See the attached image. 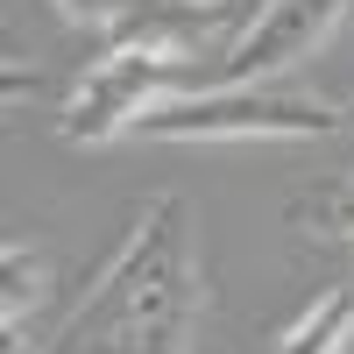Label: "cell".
Masks as SVG:
<instances>
[{"label": "cell", "instance_id": "ba28073f", "mask_svg": "<svg viewBox=\"0 0 354 354\" xmlns=\"http://www.w3.org/2000/svg\"><path fill=\"white\" fill-rule=\"evenodd\" d=\"M290 220H305V227H319V234H333V241H354V177H340V185L298 198V205H290Z\"/></svg>", "mask_w": 354, "mask_h": 354}, {"label": "cell", "instance_id": "7a4b0ae2", "mask_svg": "<svg viewBox=\"0 0 354 354\" xmlns=\"http://www.w3.org/2000/svg\"><path fill=\"white\" fill-rule=\"evenodd\" d=\"M135 128L149 142H305L333 135L340 106H319L305 93H270V85H213V93L156 100Z\"/></svg>", "mask_w": 354, "mask_h": 354}, {"label": "cell", "instance_id": "8992f818", "mask_svg": "<svg viewBox=\"0 0 354 354\" xmlns=\"http://www.w3.org/2000/svg\"><path fill=\"white\" fill-rule=\"evenodd\" d=\"M347 340H354V290H326V298L277 340V354H347Z\"/></svg>", "mask_w": 354, "mask_h": 354}, {"label": "cell", "instance_id": "52a82bcc", "mask_svg": "<svg viewBox=\"0 0 354 354\" xmlns=\"http://www.w3.org/2000/svg\"><path fill=\"white\" fill-rule=\"evenodd\" d=\"M0 277H8V290H0V312H8V333H21V319L36 312L50 298V262L28 255L21 241H8V255H0Z\"/></svg>", "mask_w": 354, "mask_h": 354}, {"label": "cell", "instance_id": "277c9868", "mask_svg": "<svg viewBox=\"0 0 354 354\" xmlns=\"http://www.w3.org/2000/svg\"><path fill=\"white\" fill-rule=\"evenodd\" d=\"M347 8H354V0H270V8L234 36V50H227V85H255V78H270V71H283V64H305V57L340 28Z\"/></svg>", "mask_w": 354, "mask_h": 354}, {"label": "cell", "instance_id": "30bf717a", "mask_svg": "<svg viewBox=\"0 0 354 354\" xmlns=\"http://www.w3.org/2000/svg\"><path fill=\"white\" fill-rule=\"evenodd\" d=\"M340 121H354V100H347V106H340Z\"/></svg>", "mask_w": 354, "mask_h": 354}, {"label": "cell", "instance_id": "5b68a950", "mask_svg": "<svg viewBox=\"0 0 354 354\" xmlns=\"http://www.w3.org/2000/svg\"><path fill=\"white\" fill-rule=\"evenodd\" d=\"M227 21V0H128L106 21L113 50H185Z\"/></svg>", "mask_w": 354, "mask_h": 354}, {"label": "cell", "instance_id": "3957f363", "mask_svg": "<svg viewBox=\"0 0 354 354\" xmlns=\"http://www.w3.org/2000/svg\"><path fill=\"white\" fill-rule=\"evenodd\" d=\"M192 85V71L177 64V50H106L93 71L78 78V93L64 100V142H113L128 135L156 100H177Z\"/></svg>", "mask_w": 354, "mask_h": 354}, {"label": "cell", "instance_id": "6da1fadb", "mask_svg": "<svg viewBox=\"0 0 354 354\" xmlns=\"http://www.w3.org/2000/svg\"><path fill=\"white\" fill-rule=\"evenodd\" d=\"M185 198L163 192L135 213L128 248L106 262L100 290L71 319L64 354H185L192 312H198V270H192V227Z\"/></svg>", "mask_w": 354, "mask_h": 354}, {"label": "cell", "instance_id": "9c48e42d", "mask_svg": "<svg viewBox=\"0 0 354 354\" xmlns=\"http://www.w3.org/2000/svg\"><path fill=\"white\" fill-rule=\"evenodd\" d=\"M121 8H128V0H57V15H64V21H78V28H106Z\"/></svg>", "mask_w": 354, "mask_h": 354}]
</instances>
